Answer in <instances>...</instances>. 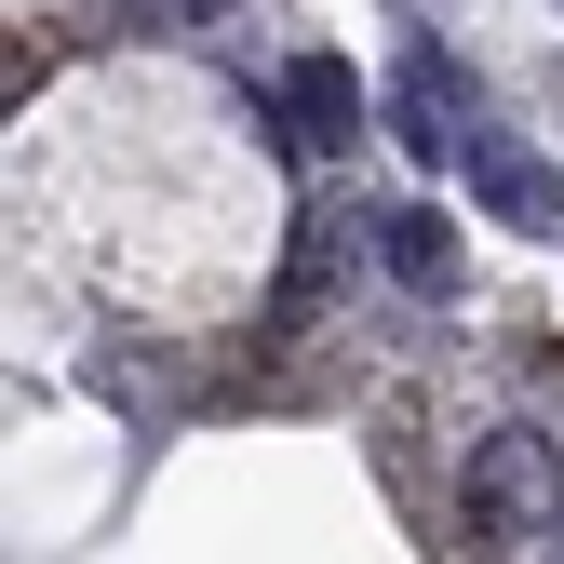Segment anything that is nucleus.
Returning <instances> with one entry per match:
<instances>
[{"instance_id":"2","label":"nucleus","mask_w":564,"mask_h":564,"mask_svg":"<svg viewBox=\"0 0 564 564\" xmlns=\"http://www.w3.org/2000/svg\"><path fill=\"white\" fill-rule=\"evenodd\" d=\"M470 202L484 216H511V229H564V162H538V149H511V134H470Z\"/></svg>"},{"instance_id":"3","label":"nucleus","mask_w":564,"mask_h":564,"mask_svg":"<svg viewBox=\"0 0 564 564\" xmlns=\"http://www.w3.org/2000/svg\"><path fill=\"white\" fill-rule=\"evenodd\" d=\"M457 108H470V82H457L431 41H416V54L390 67V134H403L416 162H444V149H457Z\"/></svg>"},{"instance_id":"6","label":"nucleus","mask_w":564,"mask_h":564,"mask_svg":"<svg viewBox=\"0 0 564 564\" xmlns=\"http://www.w3.org/2000/svg\"><path fill=\"white\" fill-rule=\"evenodd\" d=\"M323 269H336V216H310V229H296V269H282V323L323 296Z\"/></svg>"},{"instance_id":"1","label":"nucleus","mask_w":564,"mask_h":564,"mask_svg":"<svg viewBox=\"0 0 564 564\" xmlns=\"http://www.w3.org/2000/svg\"><path fill=\"white\" fill-rule=\"evenodd\" d=\"M470 511L498 524L511 551L564 538V457H551V431H484L470 444Z\"/></svg>"},{"instance_id":"5","label":"nucleus","mask_w":564,"mask_h":564,"mask_svg":"<svg viewBox=\"0 0 564 564\" xmlns=\"http://www.w3.org/2000/svg\"><path fill=\"white\" fill-rule=\"evenodd\" d=\"M282 121H296V149H349V121H364V82H349L336 54H296V67H282Z\"/></svg>"},{"instance_id":"7","label":"nucleus","mask_w":564,"mask_h":564,"mask_svg":"<svg viewBox=\"0 0 564 564\" xmlns=\"http://www.w3.org/2000/svg\"><path fill=\"white\" fill-rule=\"evenodd\" d=\"M149 14H175V28H202V14H229V0H149Z\"/></svg>"},{"instance_id":"4","label":"nucleus","mask_w":564,"mask_h":564,"mask_svg":"<svg viewBox=\"0 0 564 564\" xmlns=\"http://www.w3.org/2000/svg\"><path fill=\"white\" fill-rule=\"evenodd\" d=\"M377 256L403 296H457V229L431 216V202H377Z\"/></svg>"}]
</instances>
